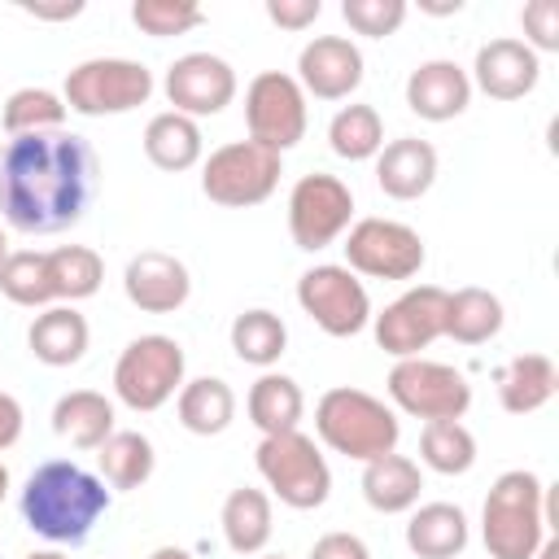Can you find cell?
Listing matches in <instances>:
<instances>
[{"label": "cell", "instance_id": "bcb514c9", "mask_svg": "<svg viewBox=\"0 0 559 559\" xmlns=\"http://www.w3.org/2000/svg\"><path fill=\"white\" fill-rule=\"evenodd\" d=\"M424 13H437V17H445V13H459L463 9V0H445V4H419Z\"/></svg>", "mask_w": 559, "mask_h": 559}, {"label": "cell", "instance_id": "ba28073f", "mask_svg": "<svg viewBox=\"0 0 559 559\" xmlns=\"http://www.w3.org/2000/svg\"><path fill=\"white\" fill-rule=\"evenodd\" d=\"M280 175H284L280 153L253 140H231L201 162V192L223 210H249L280 188Z\"/></svg>", "mask_w": 559, "mask_h": 559}, {"label": "cell", "instance_id": "836d02e7", "mask_svg": "<svg viewBox=\"0 0 559 559\" xmlns=\"http://www.w3.org/2000/svg\"><path fill=\"white\" fill-rule=\"evenodd\" d=\"M328 144L341 162H371L384 148V118L376 105H341L328 122Z\"/></svg>", "mask_w": 559, "mask_h": 559}, {"label": "cell", "instance_id": "277c9868", "mask_svg": "<svg viewBox=\"0 0 559 559\" xmlns=\"http://www.w3.org/2000/svg\"><path fill=\"white\" fill-rule=\"evenodd\" d=\"M314 432L332 454L371 463V459L397 450L402 424H397V411L384 406L380 397H371L367 389L336 384L314 402Z\"/></svg>", "mask_w": 559, "mask_h": 559}, {"label": "cell", "instance_id": "ac0fdd59", "mask_svg": "<svg viewBox=\"0 0 559 559\" xmlns=\"http://www.w3.org/2000/svg\"><path fill=\"white\" fill-rule=\"evenodd\" d=\"M467 79L489 100H524L542 79V61L524 39L502 35V39H489V44L476 48V61H472Z\"/></svg>", "mask_w": 559, "mask_h": 559}, {"label": "cell", "instance_id": "3957f363", "mask_svg": "<svg viewBox=\"0 0 559 559\" xmlns=\"http://www.w3.org/2000/svg\"><path fill=\"white\" fill-rule=\"evenodd\" d=\"M546 537H550L546 485L528 467L502 472L480 507V542L489 559H533Z\"/></svg>", "mask_w": 559, "mask_h": 559}, {"label": "cell", "instance_id": "2e32d148", "mask_svg": "<svg viewBox=\"0 0 559 559\" xmlns=\"http://www.w3.org/2000/svg\"><path fill=\"white\" fill-rule=\"evenodd\" d=\"M293 79L314 100H345L362 83V52L345 35H314L297 52V74Z\"/></svg>", "mask_w": 559, "mask_h": 559}, {"label": "cell", "instance_id": "cb8c5ba5", "mask_svg": "<svg viewBox=\"0 0 559 559\" xmlns=\"http://www.w3.org/2000/svg\"><path fill=\"white\" fill-rule=\"evenodd\" d=\"M559 393V367L546 354H515L498 367V402L507 415H533Z\"/></svg>", "mask_w": 559, "mask_h": 559}, {"label": "cell", "instance_id": "603a6c76", "mask_svg": "<svg viewBox=\"0 0 559 559\" xmlns=\"http://www.w3.org/2000/svg\"><path fill=\"white\" fill-rule=\"evenodd\" d=\"M467 515L463 507L454 502H424V507H411V520H406V546L411 555L419 559H459L467 550Z\"/></svg>", "mask_w": 559, "mask_h": 559}, {"label": "cell", "instance_id": "f6af8a7d", "mask_svg": "<svg viewBox=\"0 0 559 559\" xmlns=\"http://www.w3.org/2000/svg\"><path fill=\"white\" fill-rule=\"evenodd\" d=\"M148 559H192V550H183V546H157Z\"/></svg>", "mask_w": 559, "mask_h": 559}, {"label": "cell", "instance_id": "6da1fadb", "mask_svg": "<svg viewBox=\"0 0 559 559\" xmlns=\"http://www.w3.org/2000/svg\"><path fill=\"white\" fill-rule=\"evenodd\" d=\"M96 148L74 131L13 135L0 148V214L13 231L57 236L74 227L96 197Z\"/></svg>", "mask_w": 559, "mask_h": 559}, {"label": "cell", "instance_id": "52a82bcc", "mask_svg": "<svg viewBox=\"0 0 559 559\" xmlns=\"http://www.w3.org/2000/svg\"><path fill=\"white\" fill-rule=\"evenodd\" d=\"M183 345L166 332H148L127 341V349L114 362V397L127 411H162L179 389H183Z\"/></svg>", "mask_w": 559, "mask_h": 559}, {"label": "cell", "instance_id": "83f0119b", "mask_svg": "<svg viewBox=\"0 0 559 559\" xmlns=\"http://www.w3.org/2000/svg\"><path fill=\"white\" fill-rule=\"evenodd\" d=\"M175 415L192 437H218L236 419V393L218 376L183 380V389L175 393Z\"/></svg>", "mask_w": 559, "mask_h": 559}, {"label": "cell", "instance_id": "9a60e30c", "mask_svg": "<svg viewBox=\"0 0 559 559\" xmlns=\"http://www.w3.org/2000/svg\"><path fill=\"white\" fill-rule=\"evenodd\" d=\"M162 92L183 118H214L236 100V70L218 52H183L166 66Z\"/></svg>", "mask_w": 559, "mask_h": 559}, {"label": "cell", "instance_id": "30bf717a", "mask_svg": "<svg viewBox=\"0 0 559 559\" xmlns=\"http://www.w3.org/2000/svg\"><path fill=\"white\" fill-rule=\"evenodd\" d=\"M345 266L367 280H415L428 262L424 236L397 218H358L345 231Z\"/></svg>", "mask_w": 559, "mask_h": 559}, {"label": "cell", "instance_id": "d590c367", "mask_svg": "<svg viewBox=\"0 0 559 559\" xmlns=\"http://www.w3.org/2000/svg\"><path fill=\"white\" fill-rule=\"evenodd\" d=\"M0 293L13 306H26V310L57 306V293H52V280H48V253L9 249V258L0 262Z\"/></svg>", "mask_w": 559, "mask_h": 559}, {"label": "cell", "instance_id": "44dd1931", "mask_svg": "<svg viewBox=\"0 0 559 559\" xmlns=\"http://www.w3.org/2000/svg\"><path fill=\"white\" fill-rule=\"evenodd\" d=\"M87 341H92L87 319L66 301L44 306L26 328V345L44 367H74L87 354Z\"/></svg>", "mask_w": 559, "mask_h": 559}, {"label": "cell", "instance_id": "ee69618b", "mask_svg": "<svg viewBox=\"0 0 559 559\" xmlns=\"http://www.w3.org/2000/svg\"><path fill=\"white\" fill-rule=\"evenodd\" d=\"M22 13L44 17V22H66V17H79L83 13V0H70V4H22Z\"/></svg>", "mask_w": 559, "mask_h": 559}, {"label": "cell", "instance_id": "74e56055", "mask_svg": "<svg viewBox=\"0 0 559 559\" xmlns=\"http://www.w3.org/2000/svg\"><path fill=\"white\" fill-rule=\"evenodd\" d=\"M131 22L153 35V39H170V35H188L205 22V9L192 0H135L131 4Z\"/></svg>", "mask_w": 559, "mask_h": 559}, {"label": "cell", "instance_id": "7bdbcfd3", "mask_svg": "<svg viewBox=\"0 0 559 559\" xmlns=\"http://www.w3.org/2000/svg\"><path fill=\"white\" fill-rule=\"evenodd\" d=\"M22 424H26V415H22V402H17L13 393H4V389H0V450L17 445V437H22Z\"/></svg>", "mask_w": 559, "mask_h": 559}, {"label": "cell", "instance_id": "1f68e13d", "mask_svg": "<svg viewBox=\"0 0 559 559\" xmlns=\"http://www.w3.org/2000/svg\"><path fill=\"white\" fill-rule=\"evenodd\" d=\"M288 349V328L275 310L266 306H253V310H240L231 319V354L249 367H262L271 371Z\"/></svg>", "mask_w": 559, "mask_h": 559}, {"label": "cell", "instance_id": "f546056e", "mask_svg": "<svg viewBox=\"0 0 559 559\" xmlns=\"http://www.w3.org/2000/svg\"><path fill=\"white\" fill-rule=\"evenodd\" d=\"M507 310L498 301V293L489 288H454L445 293V336L459 345H485L502 332Z\"/></svg>", "mask_w": 559, "mask_h": 559}, {"label": "cell", "instance_id": "c3c4849f", "mask_svg": "<svg viewBox=\"0 0 559 559\" xmlns=\"http://www.w3.org/2000/svg\"><path fill=\"white\" fill-rule=\"evenodd\" d=\"M26 559H70V555H61V550H31Z\"/></svg>", "mask_w": 559, "mask_h": 559}, {"label": "cell", "instance_id": "7dc6e473", "mask_svg": "<svg viewBox=\"0 0 559 559\" xmlns=\"http://www.w3.org/2000/svg\"><path fill=\"white\" fill-rule=\"evenodd\" d=\"M533 559H559V537H546L542 546H537V555Z\"/></svg>", "mask_w": 559, "mask_h": 559}, {"label": "cell", "instance_id": "e575fe53", "mask_svg": "<svg viewBox=\"0 0 559 559\" xmlns=\"http://www.w3.org/2000/svg\"><path fill=\"white\" fill-rule=\"evenodd\" d=\"M419 463L437 476H463L476 463V437L463 419H428L419 432Z\"/></svg>", "mask_w": 559, "mask_h": 559}, {"label": "cell", "instance_id": "d6986e66", "mask_svg": "<svg viewBox=\"0 0 559 559\" xmlns=\"http://www.w3.org/2000/svg\"><path fill=\"white\" fill-rule=\"evenodd\" d=\"M406 105L424 122H450L472 105V79L459 61L432 57L406 74Z\"/></svg>", "mask_w": 559, "mask_h": 559}, {"label": "cell", "instance_id": "f907efd6", "mask_svg": "<svg viewBox=\"0 0 559 559\" xmlns=\"http://www.w3.org/2000/svg\"><path fill=\"white\" fill-rule=\"evenodd\" d=\"M9 258V236H4V227H0V262Z\"/></svg>", "mask_w": 559, "mask_h": 559}, {"label": "cell", "instance_id": "9c48e42d", "mask_svg": "<svg viewBox=\"0 0 559 559\" xmlns=\"http://www.w3.org/2000/svg\"><path fill=\"white\" fill-rule=\"evenodd\" d=\"M384 389L402 415H415L424 424L428 419H463L472 406L467 376L437 358H397Z\"/></svg>", "mask_w": 559, "mask_h": 559}, {"label": "cell", "instance_id": "484cf974", "mask_svg": "<svg viewBox=\"0 0 559 559\" xmlns=\"http://www.w3.org/2000/svg\"><path fill=\"white\" fill-rule=\"evenodd\" d=\"M205 153V140H201V122L197 118H183L175 109H162L148 118L144 127V157L166 170V175H179V170H192Z\"/></svg>", "mask_w": 559, "mask_h": 559}, {"label": "cell", "instance_id": "60d3db41", "mask_svg": "<svg viewBox=\"0 0 559 559\" xmlns=\"http://www.w3.org/2000/svg\"><path fill=\"white\" fill-rule=\"evenodd\" d=\"M323 13V0H266V17L280 31H306Z\"/></svg>", "mask_w": 559, "mask_h": 559}, {"label": "cell", "instance_id": "8d00e7d4", "mask_svg": "<svg viewBox=\"0 0 559 559\" xmlns=\"http://www.w3.org/2000/svg\"><path fill=\"white\" fill-rule=\"evenodd\" d=\"M0 122L13 135H39V131H61L66 122V100L61 92H48V87H17L9 92L4 109H0Z\"/></svg>", "mask_w": 559, "mask_h": 559}, {"label": "cell", "instance_id": "ab89813d", "mask_svg": "<svg viewBox=\"0 0 559 559\" xmlns=\"http://www.w3.org/2000/svg\"><path fill=\"white\" fill-rule=\"evenodd\" d=\"M524 44L533 52H559V4L555 0H533L520 9Z\"/></svg>", "mask_w": 559, "mask_h": 559}, {"label": "cell", "instance_id": "d6a6232c", "mask_svg": "<svg viewBox=\"0 0 559 559\" xmlns=\"http://www.w3.org/2000/svg\"><path fill=\"white\" fill-rule=\"evenodd\" d=\"M48 280H52L57 301L74 306V301H87L100 293L105 262L92 245H57V249H48Z\"/></svg>", "mask_w": 559, "mask_h": 559}, {"label": "cell", "instance_id": "5b68a950", "mask_svg": "<svg viewBox=\"0 0 559 559\" xmlns=\"http://www.w3.org/2000/svg\"><path fill=\"white\" fill-rule=\"evenodd\" d=\"M253 463H258V476L266 480V489L293 511H314L332 493V467L319 454L314 437H306L301 428L262 437L253 450Z\"/></svg>", "mask_w": 559, "mask_h": 559}, {"label": "cell", "instance_id": "f1b7e54d", "mask_svg": "<svg viewBox=\"0 0 559 559\" xmlns=\"http://www.w3.org/2000/svg\"><path fill=\"white\" fill-rule=\"evenodd\" d=\"M218 524H223V537L236 555H262L271 533H275V520H271V498L253 485H240L223 498V511H218Z\"/></svg>", "mask_w": 559, "mask_h": 559}, {"label": "cell", "instance_id": "681fc988", "mask_svg": "<svg viewBox=\"0 0 559 559\" xmlns=\"http://www.w3.org/2000/svg\"><path fill=\"white\" fill-rule=\"evenodd\" d=\"M4 498H9V467L0 463V502H4Z\"/></svg>", "mask_w": 559, "mask_h": 559}, {"label": "cell", "instance_id": "d4e9b609", "mask_svg": "<svg viewBox=\"0 0 559 559\" xmlns=\"http://www.w3.org/2000/svg\"><path fill=\"white\" fill-rule=\"evenodd\" d=\"M52 432L74 450H100L114 432V402L96 389H70L52 406Z\"/></svg>", "mask_w": 559, "mask_h": 559}, {"label": "cell", "instance_id": "e0dca14e", "mask_svg": "<svg viewBox=\"0 0 559 559\" xmlns=\"http://www.w3.org/2000/svg\"><path fill=\"white\" fill-rule=\"evenodd\" d=\"M122 293L144 314H175L192 297V275L175 253L144 249L122 271Z\"/></svg>", "mask_w": 559, "mask_h": 559}, {"label": "cell", "instance_id": "8fae6325", "mask_svg": "<svg viewBox=\"0 0 559 559\" xmlns=\"http://www.w3.org/2000/svg\"><path fill=\"white\" fill-rule=\"evenodd\" d=\"M306 92L293 74L284 70H262L249 79L245 87V127H249V140L271 148V153H288L301 144L306 135Z\"/></svg>", "mask_w": 559, "mask_h": 559}, {"label": "cell", "instance_id": "7c38bea8", "mask_svg": "<svg viewBox=\"0 0 559 559\" xmlns=\"http://www.w3.org/2000/svg\"><path fill=\"white\" fill-rule=\"evenodd\" d=\"M297 306L314 319L319 332H328L336 341L358 336L371 323L367 284L349 266H341V262H319V266L301 271V280H297Z\"/></svg>", "mask_w": 559, "mask_h": 559}, {"label": "cell", "instance_id": "5bb4252c", "mask_svg": "<svg viewBox=\"0 0 559 559\" xmlns=\"http://www.w3.org/2000/svg\"><path fill=\"white\" fill-rule=\"evenodd\" d=\"M371 332H376V345L384 354L424 358V349L445 336V288L411 284L380 314H371Z\"/></svg>", "mask_w": 559, "mask_h": 559}, {"label": "cell", "instance_id": "4316f807", "mask_svg": "<svg viewBox=\"0 0 559 559\" xmlns=\"http://www.w3.org/2000/svg\"><path fill=\"white\" fill-rule=\"evenodd\" d=\"M245 411H249V424L262 432V437H275V432H293L306 415V393L293 376L284 371H262L253 384H249V397H245Z\"/></svg>", "mask_w": 559, "mask_h": 559}, {"label": "cell", "instance_id": "7402d4cb", "mask_svg": "<svg viewBox=\"0 0 559 559\" xmlns=\"http://www.w3.org/2000/svg\"><path fill=\"white\" fill-rule=\"evenodd\" d=\"M419 493H424V472L415 459L406 454H380L371 463H362V498L371 511L380 515H402L411 507H419Z\"/></svg>", "mask_w": 559, "mask_h": 559}, {"label": "cell", "instance_id": "816d5d0a", "mask_svg": "<svg viewBox=\"0 0 559 559\" xmlns=\"http://www.w3.org/2000/svg\"><path fill=\"white\" fill-rule=\"evenodd\" d=\"M258 559H284V555H258Z\"/></svg>", "mask_w": 559, "mask_h": 559}, {"label": "cell", "instance_id": "4fadbf2b", "mask_svg": "<svg viewBox=\"0 0 559 559\" xmlns=\"http://www.w3.org/2000/svg\"><path fill=\"white\" fill-rule=\"evenodd\" d=\"M354 223V192L336 175H301L288 192V236L297 249L319 253L336 245Z\"/></svg>", "mask_w": 559, "mask_h": 559}, {"label": "cell", "instance_id": "b9f144b4", "mask_svg": "<svg viewBox=\"0 0 559 559\" xmlns=\"http://www.w3.org/2000/svg\"><path fill=\"white\" fill-rule=\"evenodd\" d=\"M310 559H371V550H367V542H362L358 533H341V528H332V533L314 537Z\"/></svg>", "mask_w": 559, "mask_h": 559}, {"label": "cell", "instance_id": "4dcf8cb0", "mask_svg": "<svg viewBox=\"0 0 559 559\" xmlns=\"http://www.w3.org/2000/svg\"><path fill=\"white\" fill-rule=\"evenodd\" d=\"M96 463H100V480L109 489H140L153 467H157V454H153V441L135 428H114L105 437V445L96 450Z\"/></svg>", "mask_w": 559, "mask_h": 559}, {"label": "cell", "instance_id": "ffe728a7", "mask_svg": "<svg viewBox=\"0 0 559 559\" xmlns=\"http://www.w3.org/2000/svg\"><path fill=\"white\" fill-rule=\"evenodd\" d=\"M437 148L419 135H397L376 153V183L393 201H419L437 183Z\"/></svg>", "mask_w": 559, "mask_h": 559}, {"label": "cell", "instance_id": "f35d334b", "mask_svg": "<svg viewBox=\"0 0 559 559\" xmlns=\"http://www.w3.org/2000/svg\"><path fill=\"white\" fill-rule=\"evenodd\" d=\"M341 17L354 35L389 39L406 22V0H341Z\"/></svg>", "mask_w": 559, "mask_h": 559}, {"label": "cell", "instance_id": "8992f818", "mask_svg": "<svg viewBox=\"0 0 559 559\" xmlns=\"http://www.w3.org/2000/svg\"><path fill=\"white\" fill-rule=\"evenodd\" d=\"M153 70L144 61L131 57H87L79 61L66 83H61V100L66 109L83 114V118H118L140 109L153 96Z\"/></svg>", "mask_w": 559, "mask_h": 559}, {"label": "cell", "instance_id": "7a4b0ae2", "mask_svg": "<svg viewBox=\"0 0 559 559\" xmlns=\"http://www.w3.org/2000/svg\"><path fill=\"white\" fill-rule=\"evenodd\" d=\"M17 507L35 537L52 546H79L109 511V489L96 472L70 459H48L26 476Z\"/></svg>", "mask_w": 559, "mask_h": 559}]
</instances>
